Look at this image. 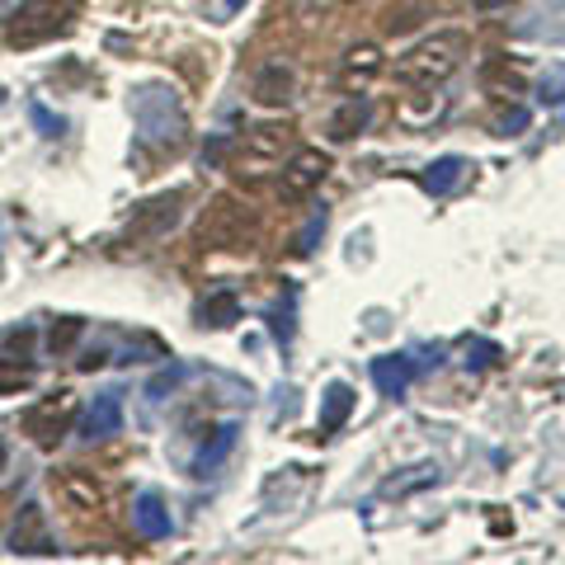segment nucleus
I'll return each mask as SVG.
<instances>
[{
  "instance_id": "10",
  "label": "nucleus",
  "mask_w": 565,
  "mask_h": 565,
  "mask_svg": "<svg viewBox=\"0 0 565 565\" xmlns=\"http://www.w3.org/2000/svg\"><path fill=\"white\" fill-rule=\"evenodd\" d=\"M118 429H122V401H118V392H104L90 405V415H85L81 438H85V444H95V438H114Z\"/></svg>"
},
{
  "instance_id": "12",
  "label": "nucleus",
  "mask_w": 565,
  "mask_h": 565,
  "mask_svg": "<svg viewBox=\"0 0 565 565\" xmlns=\"http://www.w3.org/2000/svg\"><path fill=\"white\" fill-rule=\"evenodd\" d=\"M353 401H359V396H353L349 382H330L326 386V396H321V438L344 429L349 415H353Z\"/></svg>"
},
{
  "instance_id": "29",
  "label": "nucleus",
  "mask_w": 565,
  "mask_h": 565,
  "mask_svg": "<svg viewBox=\"0 0 565 565\" xmlns=\"http://www.w3.org/2000/svg\"><path fill=\"white\" fill-rule=\"evenodd\" d=\"M0 471H6V444H0Z\"/></svg>"
},
{
  "instance_id": "2",
  "label": "nucleus",
  "mask_w": 565,
  "mask_h": 565,
  "mask_svg": "<svg viewBox=\"0 0 565 565\" xmlns=\"http://www.w3.org/2000/svg\"><path fill=\"white\" fill-rule=\"evenodd\" d=\"M66 29H71V0H24V6L6 20V43L10 47H39Z\"/></svg>"
},
{
  "instance_id": "25",
  "label": "nucleus",
  "mask_w": 565,
  "mask_h": 565,
  "mask_svg": "<svg viewBox=\"0 0 565 565\" xmlns=\"http://www.w3.org/2000/svg\"><path fill=\"white\" fill-rule=\"evenodd\" d=\"M527 128V109H509L504 118H500V137H519Z\"/></svg>"
},
{
  "instance_id": "6",
  "label": "nucleus",
  "mask_w": 565,
  "mask_h": 565,
  "mask_svg": "<svg viewBox=\"0 0 565 565\" xmlns=\"http://www.w3.org/2000/svg\"><path fill=\"white\" fill-rule=\"evenodd\" d=\"M52 490H57V500L71 514H99L104 509V486L95 481V471H85V467L52 471Z\"/></svg>"
},
{
  "instance_id": "21",
  "label": "nucleus",
  "mask_w": 565,
  "mask_h": 565,
  "mask_svg": "<svg viewBox=\"0 0 565 565\" xmlns=\"http://www.w3.org/2000/svg\"><path fill=\"white\" fill-rule=\"evenodd\" d=\"M424 486H438V467L434 462H424V467H411L405 476H392V481L382 486V494H415Z\"/></svg>"
},
{
  "instance_id": "20",
  "label": "nucleus",
  "mask_w": 565,
  "mask_h": 565,
  "mask_svg": "<svg viewBox=\"0 0 565 565\" xmlns=\"http://www.w3.org/2000/svg\"><path fill=\"white\" fill-rule=\"evenodd\" d=\"M236 434H241V429H236V424H222V429H217V438H212V444H207V448L199 452V462H193V471H199V476H207L212 467H217V462H222V457H226V452H232V448H236Z\"/></svg>"
},
{
  "instance_id": "13",
  "label": "nucleus",
  "mask_w": 565,
  "mask_h": 565,
  "mask_svg": "<svg viewBox=\"0 0 565 565\" xmlns=\"http://www.w3.org/2000/svg\"><path fill=\"white\" fill-rule=\"evenodd\" d=\"M481 90L490 95V99H519V95H527V76L519 66H509L504 57L500 62H490L486 71H481Z\"/></svg>"
},
{
  "instance_id": "1",
  "label": "nucleus",
  "mask_w": 565,
  "mask_h": 565,
  "mask_svg": "<svg viewBox=\"0 0 565 565\" xmlns=\"http://www.w3.org/2000/svg\"><path fill=\"white\" fill-rule=\"evenodd\" d=\"M467 47L471 39L462 29H438L429 39H419L405 57H396V81L411 85V90H434V85H444L462 71Z\"/></svg>"
},
{
  "instance_id": "7",
  "label": "nucleus",
  "mask_w": 565,
  "mask_h": 565,
  "mask_svg": "<svg viewBox=\"0 0 565 565\" xmlns=\"http://www.w3.org/2000/svg\"><path fill=\"white\" fill-rule=\"evenodd\" d=\"M382 66H386V57H382V47H377V43L349 47V52H344V62H340V90H344V95H363L367 85L382 76Z\"/></svg>"
},
{
  "instance_id": "8",
  "label": "nucleus",
  "mask_w": 565,
  "mask_h": 565,
  "mask_svg": "<svg viewBox=\"0 0 565 565\" xmlns=\"http://www.w3.org/2000/svg\"><path fill=\"white\" fill-rule=\"evenodd\" d=\"M10 552L14 556H57L52 533H47V519H43L39 504L20 509V523H14V533H10Z\"/></svg>"
},
{
  "instance_id": "18",
  "label": "nucleus",
  "mask_w": 565,
  "mask_h": 565,
  "mask_svg": "<svg viewBox=\"0 0 565 565\" xmlns=\"http://www.w3.org/2000/svg\"><path fill=\"white\" fill-rule=\"evenodd\" d=\"M462 170H467V161H462V156H444V161H434L429 170H424V193H434V199H444V193L457 184V180H462Z\"/></svg>"
},
{
  "instance_id": "27",
  "label": "nucleus",
  "mask_w": 565,
  "mask_h": 565,
  "mask_svg": "<svg viewBox=\"0 0 565 565\" xmlns=\"http://www.w3.org/2000/svg\"><path fill=\"white\" fill-rule=\"evenodd\" d=\"M504 6H514V0H476V10H504Z\"/></svg>"
},
{
  "instance_id": "15",
  "label": "nucleus",
  "mask_w": 565,
  "mask_h": 565,
  "mask_svg": "<svg viewBox=\"0 0 565 565\" xmlns=\"http://www.w3.org/2000/svg\"><path fill=\"white\" fill-rule=\"evenodd\" d=\"M180 199L184 193H166V199H156L137 212V226L128 232V241H141V236H156V232H166V226L174 222V212H180Z\"/></svg>"
},
{
  "instance_id": "19",
  "label": "nucleus",
  "mask_w": 565,
  "mask_h": 565,
  "mask_svg": "<svg viewBox=\"0 0 565 565\" xmlns=\"http://www.w3.org/2000/svg\"><path fill=\"white\" fill-rule=\"evenodd\" d=\"M33 382V363L29 359H14V353H0V396H14Z\"/></svg>"
},
{
  "instance_id": "22",
  "label": "nucleus",
  "mask_w": 565,
  "mask_h": 565,
  "mask_svg": "<svg viewBox=\"0 0 565 565\" xmlns=\"http://www.w3.org/2000/svg\"><path fill=\"white\" fill-rule=\"evenodd\" d=\"M81 330H85V321H76V316H66L62 326H52V334H47V349H52V353H66L71 344L81 340Z\"/></svg>"
},
{
  "instance_id": "26",
  "label": "nucleus",
  "mask_w": 565,
  "mask_h": 565,
  "mask_svg": "<svg viewBox=\"0 0 565 565\" xmlns=\"http://www.w3.org/2000/svg\"><path fill=\"white\" fill-rule=\"evenodd\" d=\"M542 99H546V104H561V99H565V81H552V85H542Z\"/></svg>"
},
{
  "instance_id": "14",
  "label": "nucleus",
  "mask_w": 565,
  "mask_h": 565,
  "mask_svg": "<svg viewBox=\"0 0 565 565\" xmlns=\"http://www.w3.org/2000/svg\"><path fill=\"white\" fill-rule=\"evenodd\" d=\"M255 99L264 104V109H282V104L292 99V71L282 62H269L255 76Z\"/></svg>"
},
{
  "instance_id": "23",
  "label": "nucleus",
  "mask_w": 565,
  "mask_h": 565,
  "mask_svg": "<svg viewBox=\"0 0 565 565\" xmlns=\"http://www.w3.org/2000/svg\"><path fill=\"white\" fill-rule=\"evenodd\" d=\"M29 114H33V122H39V132H43V137H62V118H57V114H47L39 99H29Z\"/></svg>"
},
{
  "instance_id": "5",
  "label": "nucleus",
  "mask_w": 565,
  "mask_h": 565,
  "mask_svg": "<svg viewBox=\"0 0 565 565\" xmlns=\"http://www.w3.org/2000/svg\"><path fill=\"white\" fill-rule=\"evenodd\" d=\"M326 174H330V156H326L321 147H297V151L288 156V166H282L278 193H282L288 203H297V199H307L311 189H321Z\"/></svg>"
},
{
  "instance_id": "9",
  "label": "nucleus",
  "mask_w": 565,
  "mask_h": 565,
  "mask_svg": "<svg viewBox=\"0 0 565 565\" xmlns=\"http://www.w3.org/2000/svg\"><path fill=\"white\" fill-rule=\"evenodd\" d=\"M411 382H415V359H405V353H382V359H373V386L382 396L401 401L411 392Z\"/></svg>"
},
{
  "instance_id": "16",
  "label": "nucleus",
  "mask_w": 565,
  "mask_h": 565,
  "mask_svg": "<svg viewBox=\"0 0 565 565\" xmlns=\"http://www.w3.org/2000/svg\"><path fill=\"white\" fill-rule=\"evenodd\" d=\"M367 118H373V109H367V99H363V95H349V99L340 104V109L330 114V137H334V141H353V137H359V132L367 128Z\"/></svg>"
},
{
  "instance_id": "17",
  "label": "nucleus",
  "mask_w": 565,
  "mask_h": 565,
  "mask_svg": "<svg viewBox=\"0 0 565 565\" xmlns=\"http://www.w3.org/2000/svg\"><path fill=\"white\" fill-rule=\"evenodd\" d=\"M232 321H241V302H236V292H212L207 302L199 307V326H212V330H226Z\"/></svg>"
},
{
  "instance_id": "28",
  "label": "nucleus",
  "mask_w": 565,
  "mask_h": 565,
  "mask_svg": "<svg viewBox=\"0 0 565 565\" xmlns=\"http://www.w3.org/2000/svg\"><path fill=\"white\" fill-rule=\"evenodd\" d=\"M245 6V0H226V10H241Z\"/></svg>"
},
{
  "instance_id": "3",
  "label": "nucleus",
  "mask_w": 565,
  "mask_h": 565,
  "mask_svg": "<svg viewBox=\"0 0 565 565\" xmlns=\"http://www.w3.org/2000/svg\"><path fill=\"white\" fill-rule=\"evenodd\" d=\"M292 151V128L288 122H255V128H245L241 141H236V174H264L274 170L282 156Z\"/></svg>"
},
{
  "instance_id": "24",
  "label": "nucleus",
  "mask_w": 565,
  "mask_h": 565,
  "mask_svg": "<svg viewBox=\"0 0 565 565\" xmlns=\"http://www.w3.org/2000/svg\"><path fill=\"white\" fill-rule=\"evenodd\" d=\"M321 232H326V207L316 212V217L307 222V232L297 236V255H311V250H316V236H321Z\"/></svg>"
},
{
  "instance_id": "4",
  "label": "nucleus",
  "mask_w": 565,
  "mask_h": 565,
  "mask_svg": "<svg viewBox=\"0 0 565 565\" xmlns=\"http://www.w3.org/2000/svg\"><path fill=\"white\" fill-rule=\"evenodd\" d=\"M81 415V401L76 392H52V396H39L24 411V434L33 438L39 448H52V444H62V438L71 434V424H76Z\"/></svg>"
},
{
  "instance_id": "11",
  "label": "nucleus",
  "mask_w": 565,
  "mask_h": 565,
  "mask_svg": "<svg viewBox=\"0 0 565 565\" xmlns=\"http://www.w3.org/2000/svg\"><path fill=\"white\" fill-rule=\"evenodd\" d=\"M132 523H137V533L151 537V542L170 537V509L161 504V494H156V490H141L137 500H132Z\"/></svg>"
}]
</instances>
